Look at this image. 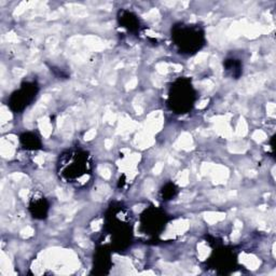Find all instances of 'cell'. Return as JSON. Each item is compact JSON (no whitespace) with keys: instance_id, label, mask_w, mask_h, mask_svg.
I'll list each match as a JSON object with an SVG mask.
<instances>
[{"instance_id":"3","label":"cell","mask_w":276,"mask_h":276,"mask_svg":"<svg viewBox=\"0 0 276 276\" xmlns=\"http://www.w3.org/2000/svg\"><path fill=\"white\" fill-rule=\"evenodd\" d=\"M196 93L189 80H177L169 93V106L176 113H186L191 110Z\"/></svg>"},{"instance_id":"6","label":"cell","mask_w":276,"mask_h":276,"mask_svg":"<svg viewBox=\"0 0 276 276\" xmlns=\"http://www.w3.org/2000/svg\"><path fill=\"white\" fill-rule=\"evenodd\" d=\"M30 210H31L32 217L40 218V219L44 218L48 212V204L45 200L43 198H40L32 201L30 204Z\"/></svg>"},{"instance_id":"8","label":"cell","mask_w":276,"mask_h":276,"mask_svg":"<svg viewBox=\"0 0 276 276\" xmlns=\"http://www.w3.org/2000/svg\"><path fill=\"white\" fill-rule=\"evenodd\" d=\"M225 70L231 72L232 77H239L242 74V65L237 60H228L225 62Z\"/></svg>"},{"instance_id":"1","label":"cell","mask_w":276,"mask_h":276,"mask_svg":"<svg viewBox=\"0 0 276 276\" xmlns=\"http://www.w3.org/2000/svg\"><path fill=\"white\" fill-rule=\"evenodd\" d=\"M90 156L84 151H68L62 154L59 162V174L66 182L85 183L91 174Z\"/></svg>"},{"instance_id":"7","label":"cell","mask_w":276,"mask_h":276,"mask_svg":"<svg viewBox=\"0 0 276 276\" xmlns=\"http://www.w3.org/2000/svg\"><path fill=\"white\" fill-rule=\"evenodd\" d=\"M22 143L24 146H25L26 149L36 150L40 148V142L38 140V137L29 133L25 134L22 137Z\"/></svg>"},{"instance_id":"4","label":"cell","mask_w":276,"mask_h":276,"mask_svg":"<svg viewBox=\"0 0 276 276\" xmlns=\"http://www.w3.org/2000/svg\"><path fill=\"white\" fill-rule=\"evenodd\" d=\"M37 93V86L35 83H27L21 90L12 94L10 99V106L14 111H21L32 102Z\"/></svg>"},{"instance_id":"2","label":"cell","mask_w":276,"mask_h":276,"mask_svg":"<svg viewBox=\"0 0 276 276\" xmlns=\"http://www.w3.org/2000/svg\"><path fill=\"white\" fill-rule=\"evenodd\" d=\"M172 38L181 53L192 54L204 45L205 36L198 25L179 24L173 28Z\"/></svg>"},{"instance_id":"9","label":"cell","mask_w":276,"mask_h":276,"mask_svg":"<svg viewBox=\"0 0 276 276\" xmlns=\"http://www.w3.org/2000/svg\"><path fill=\"white\" fill-rule=\"evenodd\" d=\"M162 192H163V198H165L164 200H170L175 196L176 188H175L174 185L168 183V185H166L164 187L163 190H162Z\"/></svg>"},{"instance_id":"5","label":"cell","mask_w":276,"mask_h":276,"mask_svg":"<svg viewBox=\"0 0 276 276\" xmlns=\"http://www.w3.org/2000/svg\"><path fill=\"white\" fill-rule=\"evenodd\" d=\"M119 21L120 24L126 29L131 30V31H137L140 29V20L136 15H134L132 12L128 11H120L119 15Z\"/></svg>"}]
</instances>
